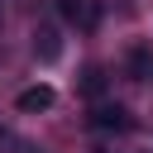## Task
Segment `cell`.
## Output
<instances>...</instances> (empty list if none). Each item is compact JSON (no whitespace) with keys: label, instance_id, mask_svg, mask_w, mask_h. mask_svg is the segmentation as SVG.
I'll list each match as a JSON object with an SVG mask.
<instances>
[{"label":"cell","instance_id":"3957f363","mask_svg":"<svg viewBox=\"0 0 153 153\" xmlns=\"http://www.w3.org/2000/svg\"><path fill=\"white\" fill-rule=\"evenodd\" d=\"M57 14H62L72 29H96V24H100V5H96V0H57Z\"/></svg>","mask_w":153,"mask_h":153},{"label":"cell","instance_id":"7a4b0ae2","mask_svg":"<svg viewBox=\"0 0 153 153\" xmlns=\"http://www.w3.org/2000/svg\"><path fill=\"white\" fill-rule=\"evenodd\" d=\"M91 129H96V134H124V129H129V110L100 100V105L91 110Z\"/></svg>","mask_w":153,"mask_h":153},{"label":"cell","instance_id":"277c9868","mask_svg":"<svg viewBox=\"0 0 153 153\" xmlns=\"http://www.w3.org/2000/svg\"><path fill=\"white\" fill-rule=\"evenodd\" d=\"M33 57H38V62H57V57H62V33H57V24H33Z\"/></svg>","mask_w":153,"mask_h":153},{"label":"cell","instance_id":"5b68a950","mask_svg":"<svg viewBox=\"0 0 153 153\" xmlns=\"http://www.w3.org/2000/svg\"><path fill=\"white\" fill-rule=\"evenodd\" d=\"M129 76H134V81L153 76V57H148V48H129Z\"/></svg>","mask_w":153,"mask_h":153},{"label":"cell","instance_id":"6da1fadb","mask_svg":"<svg viewBox=\"0 0 153 153\" xmlns=\"http://www.w3.org/2000/svg\"><path fill=\"white\" fill-rule=\"evenodd\" d=\"M14 105H19V115H43V110L57 105V91H53L48 81H33V86H24V91L14 96Z\"/></svg>","mask_w":153,"mask_h":153},{"label":"cell","instance_id":"ba28073f","mask_svg":"<svg viewBox=\"0 0 153 153\" xmlns=\"http://www.w3.org/2000/svg\"><path fill=\"white\" fill-rule=\"evenodd\" d=\"M0 19H5V14H0Z\"/></svg>","mask_w":153,"mask_h":153},{"label":"cell","instance_id":"52a82bcc","mask_svg":"<svg viewBox=\"0 0 153 153\" xmlns=\"http://www.w3.org/2000/svg\"><path fill=\"white\" fill-rule=\"evenodd\" d=\"M0 139H5V129H0Z\"/></svg>","mask_w":153,"mask_h":153},{"label":"cell","instance_id":"8992f818","mask_svg":"<svg viewBox=\"0 0 153 153\" xmlns=\"http://www.w3.org/2000/svg\"><path fill=\"white\" fill-rule=\"evenodd\" d=\"M81 91H86V96H100V91H105V72H100V67H86V72H81Z\"/></svg>","mask_w":153,"mask_h":153}]
</instances>
